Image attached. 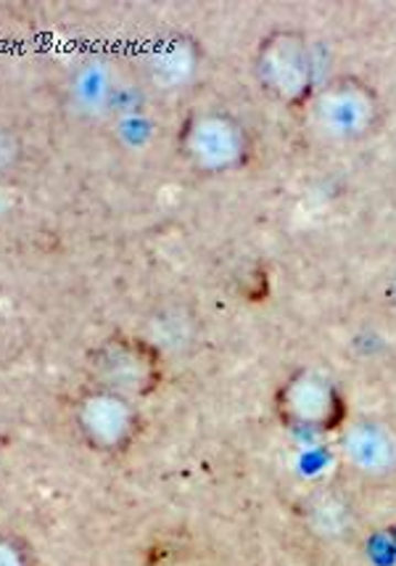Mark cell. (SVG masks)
Listing matches in <instances>:
<instances>
[{
  "label": "cell",
  "mask_w": 396,
  "mask_h": 566,
  "mask_svg": "<svg viewBox=\"0 0 396 566\" xmlns=\"http://www.w3.org/2000/svg\"><path fill=\"white\" fill-rule=\"evenodd\" d=\"M180 157L204 175L236 170L251 154V138L240 119L225 112H196L178 133Z\"/></svg>",
  "instance_id": "obj_1"
},
{
  "label": "cell",
  "mask_w": 396,
  "mask_h": 566,
  "mask_svg": "<svg viewBox=\"0 0 396 566\" xmlns=\"http://www.w3.org/2000/svg\"><path fill=\"white\" fill-rule=\"evenodd\" d=\"M257 83L280 104H301L312 96L314 59L310 40L299 30H275L259 43L254 59Z\"/></svg>",
  "instance_id": "obj_2"
},
{
  "label": "cell",
  "mask_w": 396,
  "mask_h": 566,
  "mask_svg": "<svg viewBox=\"0 0 396 566\" xmlns=\"http://www.w3.org/2000/svg\"><path fill=\"white\" fill-rule=\"evenodd\" d=\"M93 387L122 395L127 400L149 397L161 381V357L157 347L130 336H111L90 353Z\"/></svg>",
  "instance_id": "obj_3"
},
{
  "label": "cell",
  "mask_w": 396,
  "mask_h": 566,
  "mask_svg": "<svg viewBox=\"0 0 396 566\" xmlns=\"http://www.w3.org/2000/svg\"><path fill=\"white\" fill-rule=\"evenodd\" d=\"M314 123L335 140H362L378 130L384 119L378 93L357 77H339L312 98Z\"/></svg>",
  "instance_id": "obj_4"
},
{
  "label": "cell",
  "mask_w": 396,
  "mask_h": 566,
  "mask_svg": "<svg viewBox=\"0 0 396 566\" xmlns=\"http://www.w3.org/2000/svg\"><path fill=\"white\" fill-rule=\"evenodd\" d=\"M275 402H278L280 419L301 431H333L344 423L346 416L339 387L314 370H299L288 376Z\"/></svg>",
  "instance_id": "obj_5"
},
{
  "label": "cell",
  "mask_w": 396,
  "mask_h": 566,
  "mask_svg": "<svg viewBox=\"0 0 396 566\" xmlns=\"http://www.w3.org/2000/svg\"><path fill=\"white\" fill-rule=\"evenodd\" d=\"M77 429L93 450L117 455L130 448L138 437L140 416L136 402L122 395L93 387L77 402Z\"/></svg>",
  "instance_id": "obj_6"
},
{
  "label": "cell",
  "mask_w": 396,
  "mask_h": 566,
  "mask_svg": "<svg viewBox=\"0 0 396 566\" xmlns=\"http://www.w3.org/2000/svg\"><path fill=\"white\" fill-rule=\"evenodd\" d=\"M344 450L352 467L365 471V474H388L396 467V444L375 423H357L346 434Z\"/></svg>",
  "instance_id": "obj_7"
},
{
  "label": "cell",
  "mask_w": 396,
  "mask_h": 566,
  "mask_svg": "<svg viewBox=\"0 0 396 566\" xmlns=\"http://www.w3.org/2000/svg\"><path fill=\"white\" fill-rule=\"evenodd\" d=\"M19 159H22V140L9 130H0V175L11 172Z\"/></svg>",
  "instance_id": "obj_8"
},
{
  "label": "cell",
  "mask_w": 396,
  "mask_h": 566,
  "mask_svg": "<svg viewBox=\"0 0 396 566\" xmlns=\"http://www.w3.org/2000/svg\"><path fill=\"white\" fill-rule=\"evenodd\" d=\"M0 566H26L22 548L11 541H0Z\"/></svg>",
  "instance_id": "obj_9"
},
{
  "label": "cell",
  "mask_w": 396,
  "mask_h": 566,
  "mask_svg": "<svg viewBox=\"0 0 396 566\" xmlns=\"http://www.w3.org/2000/svg\"><path fill=\"white\" fill-rule=\"evenodd\" d=\"M394 294H396V279H394Z\"/></svg>",
  "instance_id": "obj_10"
}]
</instances>
